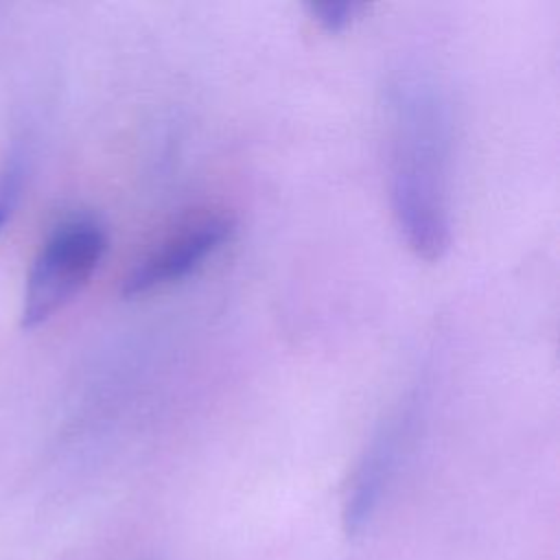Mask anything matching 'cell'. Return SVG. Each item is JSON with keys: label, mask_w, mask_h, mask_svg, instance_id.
I'll list each match as a JSON object with an SVG mask.
<instances>
[{"label": "cell", "mask_w": 560, "mask_h": 560, "mask_svg": "<svg viewBox=\"0 0 560 560\" xmlns=\"http://www.w3.org/2000/svg\"><path fill=\"white\" fill-rule=\"evenodd\" d=\"M413 420L416 416L411 402L398 407L381 422L370 444L365 446L352 472L343 501L341 518L348 536L359 534L378 510L389 483L394 481L400 468L413 429Z\"/></svg>", "instance_id": "3957f363"}, {"label": "cell", "mask_w": 560, "mask_h": 560, "mask_svg": "<svg viewBox=\"0 0 560 560\" xmlns=\"http://www.w3.org/2000/svg\"><path fill=\"white\" fill-rule=\"evenodd\" d=\"M365 9L361 2H308V11L313 20L326 33H341L346 31L359 13Z\"/></svg>", "instance_id": "8992f818"}, {"label": "cell", "mask_w": 560, "mask_h": 560, "mask_svg": "<svg viewBox=\"0 0 560 560\" xmlns=\"http://www.w3.org/2000/svg\"><path fill=\"white\" fill-rule=\"evenodd\" d=\"M105 249V230L90 217H72L52 228L26 273L22 326L37 328L59 313L90 282Z\"/></svg>", "instance_id": "7a4b0ae2"}, {"label": "cell", "mask_w": 560, "mask_h": 560, "mask_svg": "<svg viewBox=\"0 0 560 560\" xmlns=\"http://www.w3.org/2000/svg\"><path fill=\"white\" fill-rule=\"evenodd\" d=\"M389 201L407 247L440 260L451 245V122L440 90L418 77L400 79L389 96Z\"/></svg>", "instance_id": "6da1fadb"}, {"label": "cell", "mask_w": 560, "mask_h": 560, "mask_svg": "<svg viewBox=\"0 0 560 560\" xmlns=\"http://www.w3.org/2000/svg\"><path fill=\"white\" fill-rule=\"evenodd\" d=\"M232 232L234 221L221 214L192 221L133 265L122 282V295H144L153 289H162L186 278L219 247H223Z\"/></svg>", "instance_id": "277c9868"}, {"label": "cell", "mask_w": 560, "mask_h": 560, "mask_svg": "<svg viewBox=\"0 0 560 560\" xmlns=\"http://www.w3.org/2000/svg\"><path fill=\"white\" fill-rule=\"evenodd\" d=\"M26 155L20 147H13L0 166V232L11 221L24 188Z\"/></svg>", "instance_id": "5b68a950"}]
</instances>
